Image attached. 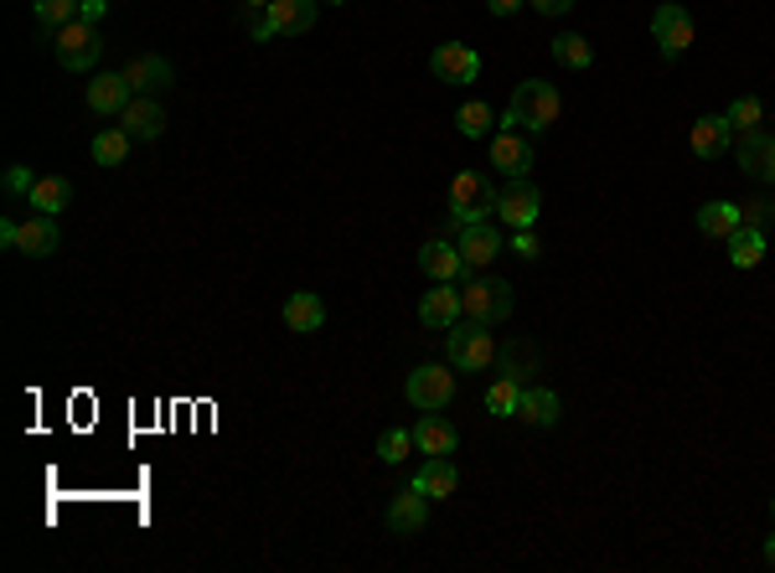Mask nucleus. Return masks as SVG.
<instances>
[{
	"mask_svg": "<svg viewBox=\"0 0 775 573\" xmlns=\"http://www.w3.org/2000/svg\"><path fill=\"white\" fill-rule=\"evenodd\" d=\"M103 11H109V0H78V21H94V26H99Z\"/></svg>",
	"mask_w": 775,
	"mask_h": 573,
	"instance_id": "obj_43",
	"label": "nucleus"
},
{
	"mask_svg": "<svg viewBox=\"0 0 775 573\" xmlns=\"http://www.w3.org/2000/svg\"><path fill=\"white\" fill-rule=\"evenodd\" d=\"M124 78H130V88H135V93H166L171 84H176V68H171L166 57H155V52H145V57H135V63H124Z\"/></svg>",
	"mask_w": 775,
	"mask_h": 573,
	"instance_id": "obj_19",
	"label": "nucleus"
},
{
	"mask_svg": "<svg viewBox=\"0 0 775 573\" xmlns=\"http://www.w3.org/2000/svg\"><path fill=\"white\" fill-rule=\"evenodd\" d=\"M538 16H564V11H574V0H527Z\"/></svg>",
	"mask_w": 775,
	"mask_h": 573,
	"instance_id": "obj_41",
	"label": "nucleus"
},
{
	"mask_svg": "<svg viewBox=\"0 0 775 573\" xmlns=\"http://www.w3.org/2000/svg\"><path fill=\"white\" fill-rule=\"evenodd\" d=\"M564 404H558L554 388H523V404H517V419L533 423V429H554Z\"/></svg>",
	"mask_w": 775,
	"mask_h": 573,
	"instance_id": "obj_26",
	"label": "nucleus"
},
{
	"mask_svg": "<svg viewBox=\"0 0 775 573\" xmlns=\"http://www.w3.org/2000/svg\"><path fill=\"white\" fill-rule=\"evenodd\" d=\"M460 316H466V305H460V289H456V285L424 289L419 321L429 326V331H450V326H460Z\"/></svg>",
	"mask_w": 775,
	"mask_h": 573,
	"instance_id": "obj_14",
	"label": "nucleus"
},
{
	"mask_svg": "<svg viewBox=\"0 0 775 573\" xmlns=\"http://www.w3.org/2000/svg\"><path fill=\"white\" fill-rule=\"evenodd\" d=\"M326 5H341V0H326Z\"/></svg>",
	"mask_w": 775,
	"mask_h": 573,
	"instance_id": "obj_48",
	"label": "nucleus"
},
{
	"mask_svg": "<svg viewBox=\"0 0 775 573\" xmlns=\"http://www.w3.org/2000/svg\"><path fill=\"white\" fill-rule=\"evenodd\" d=\"M280 316H285V326L295 337H316L320 326H326V305H320V295H310V289H295V295H285Z\"/></svg>",
	"mask_w": 775,
	"mask_h": 573,
	"instance_id": "obj_21",
	"label": "nucleus"
},
{
	"mask_svg": "<svg viewBox=\"0 0 775 573\" xmlns=\"http://www.w3.org/2000/svg\"><path fill=\"white\" fill-rule=\"evenodd\" d=\"M320 16V0H274L270 5V26L274 36H305Z\"/></svg>",
	"mask_w": 775,
	"mask_h": 573,
	"instance_id": "obj_23",
	"label": "nucleus"
},
{
	"mask_svg": "<svg viewBox=\"0 0 775 573\" xmlns=\"http://www.w3.org/2000/svg\"><path fill=\"white\" fill-rule=\"evenodd\" d=\"M543 367V352L538 346H533V341H502V346H496V372H502V377H512V383H523V388H533V372Z\"/></svg>",
	"mask_w": 775,
	"mask_h": 573,
	"instance_id": "obj_16",
	"label": "nucleus"
},
{
	"mask_svg": "<svg viewBox=\"0 0 775 573\" xmlns=\"http://www.w3.org/2000/svg\"><path fill=\"white\" fill-rule=\"evenodd\" d=\"M491 11H496V16H517V11H523L527 0H487Z\"/></svg>",
	"mask_w": 775,
	"mask_h": 573,
	"instance_id": "obj_44",
	"label": "nucleus"
},
{
	"mask_svg": "<svg viewBox=\"0 0 775 573\" xmlns=\"http://www.w3.org/2000/svg\"><path fill=\"white\" fill-rule=\"evenodd\" d=\"M517 404H523V383H512V377H496L487 388V408L496 419H517Z\"/></svg>",
	"mask_w": 775,
	"mask_h": 573,
	"instance_id": "obj_34",
	"label": "nucleus"
},
{
	"mask_svg": "<svg viewBox=\"0 0 775 573\" xmlns=\"http://www.w3.org/2000/svg\"><path fill=\"white\" fill-rule=\"evenodd\" d=\"M243 5H253V11H270L274 0H243Z\"/></svg>",
	"mask_w": 775,
	"mask_h": 573,
	"instance_id": "obj_46",
	"label": "nucleus"
},
{
	"mask_svg": "<svg viewBox=\"0 0 775 573\" xmlns=\"http://www.w3.org/2000/svg\"><path fill=\"white\" fill-rule=\"evenodd\" d=\"M388 527L399 532V538H408V532H424L429 527V496L414 486H404L393 502H388Z\"/></svg>",
	"mask_w": 775,
	"mask_h": 573,
	"instance_id": "obj_15",
	"label": "nucleus"
},
{
	"mask_svg": "<svg viewBox=\"0 0 775 573\" xmlns=\"http://www.w3.org/2000/svg\"><path fill=\"white\" fill-rule=\"evenodd\" d=\"M543 212V191L533 186V176H512V181L502 186V202H496V218L517 233V228H533Z\"/></svg>",
	"mask_w": 775,
	"mask_h": 573,
	"instance_id": "obj_7",
	"label": "nucleus"
},
{
	"mask_svg": "<svg viewBox=\"0 0 775 573\" xmlns=\"http://www.w3.org/2000/svg\"><path fill=\"white\" fill-rule=\"evenodd\" d=\"M740 222H744L740 202H703L698 207V233H708V238H729Z\"/></svg>",
	"mask_w": 775,
	"mask_h": 573,
	"instance_id": "obj_29",
	"label": "nucleus"
},
{
	"mask_svg": "<svg viewBox=\"0 0 775 573\" xmlns=\"http://www.w3.org/2000/svg\"><path fill=\"white\" fill-rule=\"evenodd\" d=\"M502 202V186L487 181V170H456V181H450V207H445V228L460 233V228H476V222H487Z\"/></svg>",
	"mask_w": 775,
	"mask_h": 573,
	"instance_id": "obj_2",
	"label": "nucleus"
},
{
	"mask_svg": "<svg viewBox=\"0 0 775 573\" xmlns=\"http://www.w3.org/2000/svg\"><path fill=\"white\" fill-rule=\"evenodd\" d=\"M32 207H36V212H47V218L68 212V207H73V181H68V176H36Z\"/></svg>",
	"mask_w": 775,
	"mask_h": 573,
	"instance_id": "obj_27",
	"label": "nucleus"
},
{
	"mask_svg": "<svg viewBox=\"0 0 775 573\" xmlns=\"http://www.w3.org/2000/svg\"><path fill=\"white\" fill-rule=\"evenodd\" d=\"M558 114H564V99H558L554 84H543V78H527L517 84L512 103H506V114L496 119V130H523V135H543V130H554Z\"/></svg>",
	"mask_w": 775,
	"mask_h": 573,
	"instance_id": "obj_1",
	"label": "nucleus"
},
{
	"mask_svg": "<svg viewBox=\"0 0 775 573\" xmlns=\"http://www.w3.org/2000/svg\"><path fill=\"white\" fill-rule=\"evenodd\" d=\"M135 99V88H130V78H124V73H99V78H94V84H88V109H94V114H124V103Z\"/></svg>",
	"mask_w": 775,
	"mask_h": 573,
	"instance_id": "obj_20",
	"label": "nucleus"
},
{
	"mask_svg": "<svg viewBox=\"0 0 775 573\" xmlns=\"http://www.w3.org/2000/svg\"><path fill=\"white\" fill-rule=\"evenodd\" d=\"M460 305H466V321H481V326H502L506 316H512V305H517V295H512V285L506 279H496V274H471V285L460 289Z\"/></svg>",
	"mask_w": 775,
	"mask_h": 573,
	"instance_id": "obj_3",
	"label": "nucleus"
},
{
	"mask_svg": "<svg viewBox=\"0 0 775 573\" xmlns=\"http://www.w3.org/2000/svg\"><path fill=\"white\" fill-rule=\"evenodd\" d=\"M119 130L130 140H161L166 135V109H161V99L135 93V99L124 103V114H119Z\"/></svg>",
	"mask_w": 775,
	"mask_h": 573,
	"instance_id": "obj_12",
	"label": "nucleus"
},
{
	"mask_svg": "<svg viewBox=\"0 0 775 573\" xmlns=\"http://www.w3.org/2000/svg\"><path fill=\"white\" fill-rule=\"evenodd\" d=\"M652 36H657V47H662V57H683V52L692 47V16L683 11V5H657L652 11Z\"/></svg>",
	"mask_w": 775,
	"mask_h": 573,
	"instance_id": "obj_10",
	"label": "nucleus"
},
{
	"mask_svg": "<svg viewBox=\"0 0 775 573\" xmlns=\"http://www.w3.org/2000/svg\"><path fill=\"white\" fill-rule=\"evenodd\" d=\"M734 161H740L744 176H755V181H775V135H765V130H750V135H740V151H734Z\"/></svg>",
	"mask_w": 775,
	"mask_h": 573,
	"instance_id": "obj_17",
	"label": "nucleus"
},
{
	"mask_svg": "<svg viewBox=\"0 0 775 573\" xmlns=\"http://www.w3.org/2000/svg\"><path fill=\"white\" fill-rule=\"evenodd\" d=\"M52 47H57V63L68 73H88L103 57V36L94 21H68V26L52 32Z\"/></svg>",
	"mask_w": 775,
	"mask_h": 573,
	"instance_id": "obj_5",
	"label": "nucleus"
},
{
	"mask_svg": "<svg viewBox=\"0 0 775 573\" xmlns=\"http://www.w3.org/2000/svg\"><path fill=\"white\" fill-rule=\"evenodd\" d=\"M419 269L435 279V285H456V279H466V258H460V249L450 243V238H429L419 249Z\"/></svg>",
	"mask_w": 775,
	"mask_h": 573,
	"instance_id": "obj_13",
	"label": "nucleus"
},
{
	"mask_svg": "<svg viewBox=\"0 0 775 573\" xmlns=\"http://www.w3.org/2000/svg\"><path fill=\"white\" fill-rule=\"evenodd\" d=\"M429 73H435L439 84L450 88H466L481 78V52L466 47V42H439L435 57H429Z\"/></svg>",
	"mask_w": 775,
	"mask_h": 573,
	"instance_id": "obj_8",
	"label": "nucleus"
},
{
	"mask_svg": "<svg viewBox=\"0 0 775 573\" xmlns=\"http://www.w3.org/2000/svg\"><path fill=\"white\" fill-rule=\"evenodd\" d=\"M32 186H36V176L26 166H11L6 170V197H32Z\"/></svg>",
	"mask_w": 775,
	"mask_h": 573,
	"instance_id": "obj_38",
	"label": "nucleus"
},
{
	"mask_svg": "<svg viewBox=\"0 0 775 573\" xmlns=\"http://www.w3.org/2000/svg\"><path fill=\"white\" fill-rule=\"evenodd\" d=\"M414 444H419L424 455H456L460 434H456V423H450V419H439V414H424V419L414 423Z\"/></svg>",
	"mask_w": 775,
	"mask_h": 573,
	"instance_id": "obj_24",
	"label": "nucleus"
},
{
	"mask_svg": "<svg viewBox=\"0 0 775 573\" xmlns=\"http://www.w3.org/2000/svg\"><path fill=\"white\" fill-rule=\"evenodd\" d=\"M404 398L419 408V414H439V408L456 398V372H445L439 362L414 367V372H408V383H404Z\"/></svg>",
	"mask_w": 775,
	"mask_h": 573,
	"instance_id": "obj_6",
	"label": "nucleus"
},
{
	"mask_svg": "<svg viewBox=\"0 0 775 573\" xmlns=\"http://www.w3.org/2000/svg\"><path fill=\"white\" fill-rule=\"evenodd\" d=\"M765 563H771V569H775V532H771V538H765Z\"/></svg>",
	"mask_w": 775,
	"mask_h": 573,
	"instance_id": "obj_45",
	"label": "nucleus"
},
{
	"mask_svg": "<svg viewBox=\"0 0 775 573\" xmlns=\"http://www.w3.org/2000/svg\"><path fill=\"white\" fill-rule=\"evenodd\" d=\"M32 16H36V26L57 32V26L78 21V0H32Z\"/></svg>",
	"mask_w": 775,
	"mask_h": 573,
	"instance_id": "obj_35",
	"label": "nucleus"
},
{
	"mask_svg": "<svg viewBox=\"0 0 775 573\" xmlns=\"http://www.w3.org/2000/svg\"><path fill=\"white\" fill-rule=\"evenodd\" d=\"M533 166H538L533 135H523V130H496L491 135V170H502L512 181V176H533Z\"/></svg>",
	"mask_w": 775,
	"mask_h": 573,
	"instance_id": "obj_9",
	"label": "nucleus"
},
{
	"mask_svg": "<svg viewBox=\"0 0 775 573\" xmlns=\"http://www.w3.org/2000/svg\"><path fill=\"white\" fill-rule=\"evenodd\" d=\"M243 21H249V36H253V42H274L270 11H253V5H243Z\"/></svg>",
	"mask_w": 775,
	"mask_h": 573,
	"instance_id": "obj_40",
	"label": "nucleus"
},
{
	"mask_svg": "<svg viewBox=\"0 0 775 573\" xmlns=\"http://www.w3.org/2000/svg\"><path fill=\"white\" fill-rule=\"evenodd\" d=\"M456 124H460V135H466V140H487V135H496V114H491V103H481V99L460 103Z\"/></svg>",
	"mask_w": 775,
	"mask_h": 573,
	"instance_id": "obj_31",
	"label": "nucleus"
},
{
	"mask_svg": "<svg viewBox=\"0 0 775 573\" xmlns=\"http://www.w3.org/2000/svg\"><path fill=\"white\" fill-rule=\"evenodd\" d=\"M506 249L517 253V258H527V264H533V258L543 253V243H538V233H533V228H517V238H512Z\"/></svg>",
	"mask_w": 775,
	"mask_h": 573,
	"instance_id": "obj_39",
	"label": "nucleus"
},
{
	"mask_svg": "<svg viewBox=\"0 0 775 573\" xmlns=\"http://www.w3.org/2000/svg\"><path fill=\"white\" fill-rule=\"evenodd\" d=\"M688 145L698 161H719V155H729V145H734V130H729L724 114H703V119H692Z\"/></svg>",
	"mask_w": 775,
	"mask_h": 573,
	"instance_id": "obj_18",
	"label": "nucleus"
},
{
	"mask_svg": "<svg viewBox=\"0 0 775 573\" xmlns=\"http://www.w3.org/2000/svg\"><path fill=\"white\" fill-rule=\"evenodd\" d=\"M445 356H450V367H456V372L496 367V341H491V326H481V321L450 326V331H445Z\"/></svg>",
	"mask_w": 775,
	"mask_h": 573,
	"instance_id": "obj_4",
	"label": "nucleus"
},
{
	"mask_svg": "<svg viewBox=\"0 0 775 573\" xmlns=\"http://www.w3.org/2000/svg\"><path fill=\"white\" fill-rule=\"evenodd\" d=\"M414 491H424L429 502H445V496H456V486H460V471L450 465V455H429L414 471V481H408Z\"/></svg>",
	"mask_w": 775,
	"mask_h": 573,
	"instance_id": "obj_22",
	"label": "nucleus"
},
{
	"mask_svg": "<svg viewBox=\"0 0 775 573\" xmlns=\"http://www.w3.org/2000/svg\"><path fill=\"white\" fill-rule=\"evenodd\" d=\"M554 63L558 68H574V73H585L594 63V47L585 42L579 32H564V36H554Z\"/></svg>",
	"mask_w": 775,
	"mask_h": 573,
	"instance_id": "obj_30",
	"label": "nucleus"
},
{
	"mask_svg": "<svg viewBox=\"0 0 775 573\" xmlns=\"http://www.w3.org/2000/svg\"><path fill=\"white\" fill-rule=\"evenodd\" d=\"M740 218H744V228H765V222L775 218V202H765V197H755V202H740Z\"/></svg>",
	"mask_w": 775,
	"mask_h": 573,
	"instance_id": "obj_37",
	"label": "nucleus"
},
{
	"mask_svg": "<svg viewBox=\"0 0 775 573\" xmlns=\"http://www.w3.org/2000/svg\"><path fill=\"white\" fill-rule=\"evenodd\" d=\"M456 249H460V258H466V269L481 274V269L496 264V253H502L506 243H502V233H496L491 222H476V228H460V233H456Z\"/></svg>",
	"mask_w": 775,
	"mask_h": 573,
	"instance_id": "obj_11",
	"label": "nucleus"
},
{
	"mask_svg": "<svg viewBox=\"0 0 775 573\" xmlns=\"http://www.w3.org/2000/svg\"><path fill=\"white\" fill-rule=\"evenodd\" d=\"M760 258H765V228H734V233H729V264H734V269H755Z\"/></svg>",
	"mask_w": 775,
	"mask_h": 573,
	"instance_id": "obj_28",
	"label": "nucleus"
},
{
	"mask_svg": "<svg viewBox=\"0 0 775 573\" xmlns=\"http://www.w3.org/2000/svg\"><path fill=\"white\" fill-rule=\"evenodd\" d=\"M724 119L734 135H750V130H760V119H765V103H760L755 93H740V99L724 109Z\"/></svg>",
	"mask_w": 775,
	"mask_h": 573,
	"instance_id": "obj_33",
	"label": "nucleus"
},
{
	"mask_svg": "<svg viewBox=\"0 0 775 573\" xmlns=\"http://www.w3.org/2000/svg\"><path fill=\"white\" fill-rule=\"evenodd\" d=\"M771 517H775V496H771Z\"/></svg>",
	"mask_w": 775,
	"mask_h": 573,
	"instance_id": "obj_47",
	"label": "nucleus"
},
{
	"mask_svg": "<svg viewBox=\"0 0 775 573\" xmlns=\"http://www.w3.org/2000/svg\"><path fill=\"white\" fill-rule=\"evenodd\" d=\"M408 450H419V444H414V429H383V439H378V460H383V465H404Z\"/></svg>",
	"mask_w": 775,
	"mask_h": 573,
	"instance_id": "obj_36",
	"label": "nucleus"
},
{
	"mask_svg": "<svg viewBox=\"0 0 775 573\" xmlns=\"http://www.w3.org/2000/svg\"><path fill=\"white\" fill-rule=\"evenodd\" d=\"M57 243H63V233H57V222H52L47 212H36V218L21 222V249L17 253H26V258H52Z\"/></svg>",
	"mask_w": 775,
	"mask_h": 573,
	"instance_id": "obj_25",
	"label": "nucleus"
},
{
	"mask_svg": "<svg viewBox=\"0 0 775 573\" xmlns=\"http://www.w3.org/2000/svg\"><path fill=\"white\" fill-rule=\"evenodd\" d=\"M130 145H135V140L124 135V130H103V135H94V161H99V166H124V161H130Z\"/></svg>",
	"mask_w": 775,
	"mask_h": 573,
	"instance_id": "obj_32",
	"label": "nucleus"
},
{
	"mask_svg": "<svg viewBox=\"0 0 775 573\" xmlns=\"http://www.w3.org/2000/svg\"><path fill=\"white\" fill-rule=\"evenodd\" d=\"M0 249H21V222L17 218L0 222Z\"/></svg>",
	"mask_w": 775,
	"mask_h": 573,
	"instance_id": "obj_42",
	"label": "nucleus"
}]
</instances>
